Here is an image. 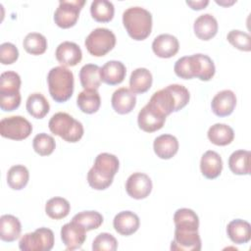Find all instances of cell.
<instances>
[{
  "instance_id": "obj_1",
  "label": "cell",
  "mask_w": 251,
  "mask_h": 251,
  "mask_svg": "<svg viewBox=\"0 0 251 251\" xmlns=\"http://www.w3.org/2000/svg\"><path fill=\"white\" fill-rule=\"evenodd\" d=\"M174 71L183 79L197 77L202 81H208L214 76L216 68L209 56L198 53L179 58L175 64Z\"/></svg>"
},
{
  "instance_id": "obj_13",
  "label": "cell",
  "mask_w": 251,
  "mask_h": 251,
  "mask_svg": "<svg viewBox=\"0 0 251 251\" xmlns=\"http://www.w3.org/2000/svg\"><path fill=\"white\" fill-rule=\"evenodd\" d=\"M61 239L67 250L78 249L86 239V230L77 223L71 221L62 226Z\"/></svg>"
},
{
  "instance_id": "obj_31",
  "label": "cell",
  "mask_w": 251,
  "mask_h": 251,
  "mask_svg": "<svg viewBox=\"0 0 251 251\" xmlns=\"http://www.w3.org/2000/svg\"><path fill=\"white\" fill-rule=\"evenodd\" d=\"M25 107L27 113L35 119L44 118L50 110L49 102L41 93L38 92L31 93L27 97Z\"/></svg>"
},
{
  "instance_id": "obj_15",
  "label": "cell",
  "mask_w": 251,
  "mask_h": 251,
  "mask_svg": "<svg viewBox=\"0 0 251 251\" xmlns=\"http://www.w3.org/2000/svg\"><path fill=\"white\" fill-rule=\"evenodd\" d=\"M236 105V96L233 91L225 89L218 92L211 102L213 113L218 117L229 116Z\"/></svg>"
},
{
  "instance_id": "obj_30",
  "label": "cell",
  "mask_w": 251,
  "mask_h": 251,
  "mask_svg": "<svg viewBox=\"0 0 251 251\" xmlns=\"http://www.w3.org/2000/svg\"><path fill=\"white\" fill-rule=\"evenodd\" d=\"M250 156L247 150H236L228 158L229 170L238 176L249 175L250 173Z\"/></svg>"
},
{
  "instance_id": "obj_29",
  "label": "cell",
  "mask_w": 251,
  "mask_h": 251,
  "mask_svg": "<svg viewBox=\"0 0 251 251\" xmlns=\"http://www.w3.org/2000/svg\"><path fill=\"white\" fill-rule=\"evenodd\" d=\"M80 84L84 89H98L101 84L100 67L94 64H86L79 71Z\"/></svg>"
},
{
  "instance_id": "obj_36",
  "label": "cell",
  "mask_w": 251,
  "mask_h": 251,
  "mask_svg": "<svg viewBox=\"0 0 251 251\" xmlns=\"http://www.w3.org/2000/svg\"><path fill=\"white\" fill-rule=\"evenodd\" d=\"M23 46L31 55H41L47 49V39L41 33L30 32L25 35Z\"/></svg>"
},
{
  "instance_id": "obj_12",
  "label": "cell",
  "mask_w": 251,
  "mask_h": 251,
  "mask_svg": "<svg viewBox=\"0 0 251 251\" xmlns=\"http://www.w3.org/2000/svg\"><path fill=\"white\" fill-rule=\"evenodd\" d=\"M126 193L133 199H144L152 190L151 178L143 173H133L126 182Z\"/></svg>"
},
{
  "instance_id": "obj_8",
  "label": "cell",
  "mask_w": 251,
  "mask_h": 251,
  "mask_svg": "<svg viewBox=\"0 0 251 251\" xmlns=\"http://www.w3.org/2000/svg\"><path fill=\"white\" fill-rule=\"evenodd\" d=\"M32 131L31 124L22 116H11L0 121V134L13 140H24Z\"/></svg>"
},
{
  "instance_id": "obj_42",
  "label": "cell",
  "mask_w": 251,
  "mask_h": 251,
  "mask_svg": "<svg viewBox=\"0 0 251 251\" xmlns=\"http://www.w3.org/2000/svg\"><path fill=\"white\" fill-rule=\"evenodd\" d=\"M19 58L18 48L11 42H4L0 45V61L3 65H11Z\"/></svg>"
},
{
  "instance_id": "obj_11",
  "label": "cell",
  "mask_w": 251,
  "mask_h": 251,
  "mask_svg": "<svg viewBox=\"0 0 251 251\" xmlns=\"http://www.w3.org/2000/svg\"><path fill=\"white\" fill-rule=\"evenodd\" d=\"M166 116L163 115L150 103H147L138 113L137 123L140 129L145 132H154L161 129L166 122Z\"/></svg>"
},
{
  "instance_id": "obj_44",
  "label": "cell",
  "mask_w": 251,
  "mask_h": 251,
  "mask_svg": "<svg viewBox=\"0 0 251 251\" xmlns=\"http://www.w3.org/2000/svg\"><path fill=\"white\" fill-rule=\"evenodd\" d=\"M21 104L20 92L13 94H0V108L5 112H11L19 108Z\"/></svg>"
},
{
  "instance_id": "obj_2",
  "label": "cell",
  "mask_w": 251,
  "mask_h": 251,
  "mask_svg": "<svg viewBox=\"0 0 251 251\" xmlns=\"http://www.w3.org/2000/svg\"><path fill=\"white\" fill-rule=\"evenodd\" d=\"M190 94L188 89L181 84H170L154 92L148 103L154 106L166 117L173 112H177L187 105Z\"/></svg>"
},
{
  "instance_id": "obj_9",
  "label": "cell",
  "mask_w": 251,
  "mask_h": 251,
  "mask_svg": "<svg viewBox=\"0 0 251 251\" xmlns=\"http://www.w3.org/2000/svg\"><path fill=\"white\" fill-rule=\"evenodd\" d=\"M84 0H61L54 13V22L61 28H70L74 26L79 17V12Z\"/></svg>"
},
{
  "instance_id": "obj_20",
  "label": "cell",
  "mask_w": 251,
  "mask_h": 251,
  "mask_svg": "<svg viewBox=\"0 0 251 251\" xmlns=\"http://www.w3.org/2000/svg\"><path fill=\"white\" fill-rule=\"evenodd\" d=\"M120 166L119 159L110 153H100L94 161L92 169L105 178L113 179L118 173Z\"/></svg>"
},
{
  "instance_id": "obj_23",
  "label": "cell",
  "mask_w": 251,
  "mask_h": 251,
  "mask_svg": "<svg viewBox=\"0 0 251 251\" xmlns=\"http://www.w3.org/2000/svg\"><path fill=\"white\" fill-rule=\"evenodd\" d=\"M155 154L164 160L173 158L178 150V141L172 134H162L155 138L153 143Z\"/></svg>"
},
{
  "instance_id": "obj_35",
  "label": "cell",
  "mask_w": 251,
  "mask_h": 251,
  "mask_svg": "<svg viewBox=\"0 0 251 251\" xmlns=\"http://www.w3.org/2000/svg\"><path fill=\"white\" fill-rule=\"evenodd\" d=\"M174 223L176 227H183L198 230L199 218L196 213L188 208H181L176 211L174 215Z\"/></svg>"
},
{
  "instance_id": "obj_4",
  "label": "cell",
  "mask_w": 251,
  "mask_h": 251,
  "mask_svg": "<svg viewBox=\"0 0 251 251\" xmlns=\"http://www.w3.org/2000/svg\"><path fill=\"white\" fill-rule=\"evenodd\" d=\"M48 89L53 100L63 103L69 100L74 92V74L64 66L52 68L47 75Z\"/></svg>"
},
{
  "instance_id": "obj_33",
  "label": "cell",
  "mask_w": 251,
  "mask_h": 251,
  "mask_svg": "<svg viewBox=\"0 0 251 251\" xmlns=\"http://www.w3.org/2000/svg\"><path fill=\"white\" fill-rule=\"evenodd\" d=\"M90 13L96 22L108 23L114 18L115 8L110 1L94 0L90 6Z\"/></svg>"
},
{
  "instance_id": "obj_25",
  "label": "cell",
  "mask_w": 251,
  "mask_h": 251,
  "mask_svg": "<svg viewBox=\"0 0 251 251\" xmlns=\"http://www.w3.org/2000/svg\"><path fill=\"white\" fill-rule=\"evenodd\" d=\"M22 226L19 219L13 215H3L0 218V238L6 242H13L21 235Z\"/></svg>"
},
{
  "instance_id": "obj_21",
  "label": "cell",
  "mask_w": 251,
  "mask_h": 251,
  "mask_svg": "<svg viewBox=\"0 0 251 251\" xmlns=\"http://www.w3.org/2000/svg\"><path fill=\"white\" fill-rule=\"evenodd\" d=\"M200 169L202 175L208 179L218 177L223 170V161L221 156L213 150L206 151L200 161Z\"/></svg>"
},
{
  "instance_id": "obj_41",
  "label": "cell",
  "mask_w": 251,
  "mask_h": 251,
  "mask_svg": "<svg viewBox=\"0 0 251 251\" xmlns=\"http://www.w3.org/2000/svg\"><path fill=\"white\" fill-rule=\"evenodd\" d=\"M118 248L117 239L108 232L99 233L93 240V251H115Z\"/></svg>"
},
{
  "instance_id": "obj_28",
  "label": "cell",
  "mask_w": 251,
  "mask_h": 251,
  "mask_svg": "<svg viewBox=\"0 0 251 251\" xmlns=\"http://www.w3.org/2000/svg\"><path fill=\"white\" fill-rule=\"evenodd\" d=\"M207 135L213 144L218 146H226L232 142L234 138V131L229 126L218 123L210 126Z\"/></svg>"
},
{
  "instance_id": "obj_27",
  "label": "cell",
  "mask_w": 251,
  "mask_h": 251,
  "mask_svg": "<svg viewBox=\"0 0 251 251\" xmlns=\"http://www.w3.org/2000/svg\"><path fill=\"white\" fill-rule=\"evenodd\" d=\"M76 104L85 114L96 113L101 105V98L96 89H84L77 95Z\"/></svg>"
},
{
  "instance_id": "obj_32",
  "label": "cell",
  "mask_w": 251,
  "mask_h": 251,
  "mask_svg": "<svg viewBox=\"0 0 251 251\" xmlns=\"http://www.w3.org/2000/svg\"><path fill=\"white\" fill-rule=\"evenodd\" d=\"M29 173L24 165H15L7 173V183L14 190L23 189L28 182Z\"/></svg>"
},
{
  "instance_id": "obj_18",
  "label": "cell",
  "mask_w": 251,
  "mask_h": 251,
  "mask_svg": "<svg viewBox=\"0 0 251 251\" xmlns=\"http://www.w3.org/2000/svg\"><path fill=\"white\" fill-rule=\"evenodd\" d=\"M140 225L138 216L131 211H123L117 214L113 221L115 230L125 236L134 233Z\"/></svg>"
},
{
  "instance_id": "obj_39",
  "label": "cell",
  "mask_w": 251,
  "mask_h": 251,
  "mask_svg": "<svg viewBox=\"0 0 251 251\" xmlns=\"http://www.w3.org/2000/svg\"><path fill=\"white\" fill-rule=\"evenodd\" d=\"M32 146L34 151L40 156H48L51 155L55 150L56 142L51 135L45 132H41L34 136L32 140Z\"/></svg>"
},
{
  "instance_id": "obj_6",
  "label": "cell",
  "mask_w": 251,
  "mask_h": 251,
  "mask_svg": "<svg viewBox=\"0 0 251 251\" xmlns=\"http://www.w3.org/2000/svg\"><path fill=\"white\" fill-rule=\"evenodd\" d=\"M84 45L89 54L95 57H102L115 47L116 35L108 28L97 27L87 35Z\"/></svg>"
},
{
  "instance_id": "obj_38",
  "label": "cell",
  "mask_w": 251,
  "mask_h": 251,
  "mask_svg": "<svg viewBox=\"0 0 251 251\" xmlns=\"http://www.w3.org/2000/svg\"><path fill=\"white\" fill-rule=\"evenodd\" d=\"M21 77L13 71H7L0 76V94H13L20 92Z\"/></svg>"
},
{
  "instance_id": "obj_37",
  "label": "cell",
  "mask_w": 251,
  "mask_h": 251,
  "mask_svg": "<svg viewBox=\"0 0 251 251\" xmlns=\"http://www.w3.org/2000/svg\"><path fill=\"white\" fill-rule=\"evenodd\" d=\"M73 222L77 223L85 228L86 231L98 228L103 223V216L97 211H82L75 215Z\"/></svg>"
},
{
  "instance_id": "obj_14",
  "label": "cell",
  "mask_w": 251,
  "mask_h": 251,
  "mask_svg": "<svg viewBox=\"0 0 251 251\" xmlns=\"http://www.w3.org/2000/svg\"><path fill=\"white\" fill-rule=\"evenodd\" d=\"M55 56L57 61L64 67L76 66L82 59V52L80 47L71 41H64L60 43L56 49Z\"/></svg>"
},
{
  "instance_id": "obj_45",
  "label": "cell",
  "mask_w": 251,
  "mask_h": 251,
  "mask_svg": "<svg viewBox=\"0 0 251 251\" xmlns=\"http://www.w3.org/2000/svg\"><path fill=\"white\" fill-rule=\"evenodd\" d=\"M186 4L190 6L191 9L193 10H202L204 9L208 4V0H199V1H186Z\"/></svg>"
},
{
  "instance_id": "obj_43",
  "label": "cell",
  "mask_w": 251,
  "mask_h": 251,
  "mask_svg": "<svg viewBox=\"0 0 251 251\" xmlns=\"http://www.w3.org/2000/svg\"><path fill=\"white\" fill-rule=\"evenodd\" d=\"M87 182L92 188L96 190H104L112 184L113 179L103 177L91 168L87 173Z\"/></svg>"
},
{
  "instance_id": "obj_22",
  "label": "cell",
  "mask_w": 251,
  "mask_h": 251,
  "mask_svg": "<svg viewBox=\"0 0 251 251\" xmlns=\"http://www.w3.org/2000/svg\"><path fill=\"white\" fill-rule=\"evenodd\" d=\"M218 22L211 14L200 15L194 22L193 29L195 35L201 40H210L218 32Z\"/></svg>"
},
{
  "instance_id": "obj_24",
  "label": "cell",
  "mask_w": 251,
  "mask_h": 251,
  "mask_svg": "<svg viewBox=\"0 0 251 251\" xmlns=\"http://www.w3.org/2000/svg\"><path fill=\"white\" fill-rule=\"evenodd\" d=\"M226 233L233 243L244 244L251 238V226L244 220L235 219L228 223Z\"/></svg>"
},
{
  "instance_id": "obj_40",
  "label": "cell",
  "mask_w": 251,
  "mask_h": 251,
  "mask_svg": "<svg viewBox=\"0 0 251 251\" xmlns=\"http://www.w3.org/2000/svg\"><path fill=\"white\" fill-rule=\"evenodd\" d=\"M226 39L232 46L241 51L248 52L251 50V37L247 32L232 29L227 33Z\"/></svg>"
},
{
  "instance_id": "obj_26",
  "label": "cell",
  "mask_w": 251,
  "mask_h": 251,
  "mask_svg": "<svg viewBox=\"0 0 251 251\" xmlns=\"http://www.w3.org/2000/svg\"><path fill=\"white\" fill-rule=\"evenodd\" d=\"M152 82L153 77L150 71L145 68H137L130 75L129 89L134 94H142L150 89Z\"/></svg>"
},
{
  "instance_id": "obj_19",
  "label": "cell",
  "mask_w": 251,
  "mask_h": 251,
  "mask_svg": "<svg viewBox=\"0 0 251 251\" xmlns=\"http://www.w3.org/2000/svg\"><path fill=\"white\" fill-rule=\"evenodd\" d=\"M126 74V66L116 60L108 61L100 68L101 80L109 85H116L124 81Z\"/></svg>"
},
{
  "instance_id": "obj_34",
  "label": "cell",
  "mask_w": 251,
  "mask_h": 251,
  "mask_svg": "<svg viewBox=\"0 0 251 251\" xmlns=\"http://www.w3.org/2000/svg\"><path fill=\"white\" fill-rule=\"evenodd\" d=\"M71 205L69 201L63 197H53L46 202L45 212L47 216L53 220H61L70 213Z\"/></svg>"
},
{
  "instance_id": "obj_7",
  "label": "cell",
  "mask_w": 251,
  "mask_h": 251,
  "mask_svg": "<svg viewBox=\"0 0 251 251\" xmlns=\"http://www.w3.org/2000/svg\"><path fill=\"white\" fill-rule=\"evenodd\" d=\"M54 246V233L50 228L39 227L24 234L19 247L22 251H50Z\"/></svg>"
},
{
  "instance_id": "obj_5",
  "label": "cell",
  "mask_w": 251,
  "mask_h": 251,
  "mask_svg": "<svg viewBox=\"0 0 251 251\" xmlns=\"http://www.w3.org/2000/svg\"><path fill=\"white\" fill-rule=\"evenodd\" d=\"M48 126L53 134L60 136L67 142H77L83 135L82 124L65 112L54 114Z\"/></svg>"
},
{
  "instance_id": "obj_3",
  "label": "cell",
  "mask_w": 251,
  "mask_h": 251,
  "mask_svg": "<svg viewBox=\"0 0 251 251\" xmlns=\"http://www.w3.org/2000/svg\"><path fill=\"white\" fill-rule=\"evenodd\" d=\"M123 24L132 39L144 40L152 30V15L142 7H129L123 14Z\"/></svg>"
},
{
  "instance_id": "obj_16",
  "label": "cell",
  "mask_w": 251,
  "mask_h": 251,
  "mask_svg": "<svg viewBox=\"0 0 251 251\" xmlns=\"http://www.w3.org/2000/svg\"><path fill=\"white\" fill-rule=\"evenodd\" d=\"M178 49L177 38L169 33L158 35L152 42V50L160 58H171L178 52Z\"/></svg>"
},
{
  "instance_id": "obj_10",
  "label": "cell",
  "mask_w": 251,
  "mask_h": 251,
  "mask_svg": "<svg viewBox=\"0 0 251 251\" xmlns=\"http://www.w3.org/2000/svg\"><path fill=\"white\" fill-rule=\"evenodd\" d=\"M201 238L198 230L176 227L175 236L171 243L173 251H199L201 250Z\"/></svg>"
},
{
  "instance_id": "obj_17",
  "label": "cell",
  "mask_w": 251,
  "mask_h": 251,
  "mask_svg": "<svg viewBox=\"0 0 251 251\" xmlns=\"http://www.w3.org/2000/svg\"><path fill=\"white\" fill-rule=\"evenodd\" d=\"M111 103L115 112L121 115H126L130 113L135 107L136 96L130 89L121 87L113 93Z\"/></svg>"
}]
</instances>
